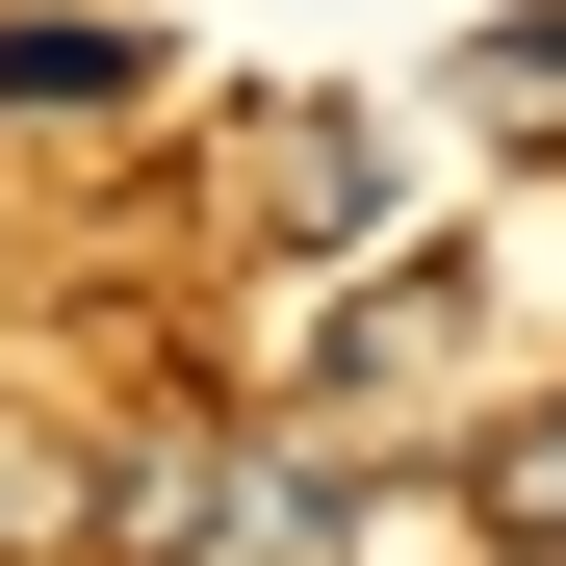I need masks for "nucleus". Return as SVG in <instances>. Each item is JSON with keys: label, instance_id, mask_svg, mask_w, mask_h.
<instances>
[{"label": "nucleus", "instance_id": "nucleus-2", "mask_svg": "<svg viewBox=\"0 0 566 566\" xmlns=\"http://www.w3.org/2000/svg\"><path fill=\"white\" fill-rule=\"evenodd\" d=\"M232 180H258V232H283V258H360V232H387V129H360V104H283Z\"/></svg>", "mask_w": 566, "mask_h": 566}, {"label": "nucleus", "instance_id": "nucleus-5", "mask_svg": "<svg viewBox=\"0 0 566 566\" xmlns=\"http://www.w3.org/2000/svg\"><path fill=\"white\" fill-rule=\"evenodd\" d=\"M490 541H515V566H566V412H515V438H490Z\"/></svg>", "mask_w": 566, "mask_h": 566}, {"label": "nucleus", "instance_id": "nucleus-3", "mask_svg": "<svg viewBox=\"0 0 566 566\" xmlns=\"http://www.w3.org/2000/svg\"><path fill=\"white\" fill-rule=\"evenodd\" d=\"M232 490H258V463H232L207 412H155V438L104 463V566H207V541H232Z\"/></svg>", "mask_w": 566, "mask_h": 566}, {"label": "nucleus", "instance_id": "nucleus-1", "mask_svg": "<svg viewBox=\"0 0 566 566\" xmlns=\"http://www.w3.org/2000/svg\"><path fill=\"white\" fill-rule=\"evenodd\" d=\"M155 77H180L155 27H77V0H0V129H129Z\"/></svg>", "mask_w": 566, "mask_h": 566}, {"label": "nucleus", "instance_id": "nucleus-4", "mask_svg": "<svg viewBox=\"0 0 566 566\" xmlns=\"http://www.w3.org/2000/svg\"><path fill=\"white\" fill-rule=\"evenodd\" d=\"M438 77H463V129H490V155H566V0H515V27H463Z\"/></svg>", "mask_w": 566, "mask_h": 566}]
</instances>
